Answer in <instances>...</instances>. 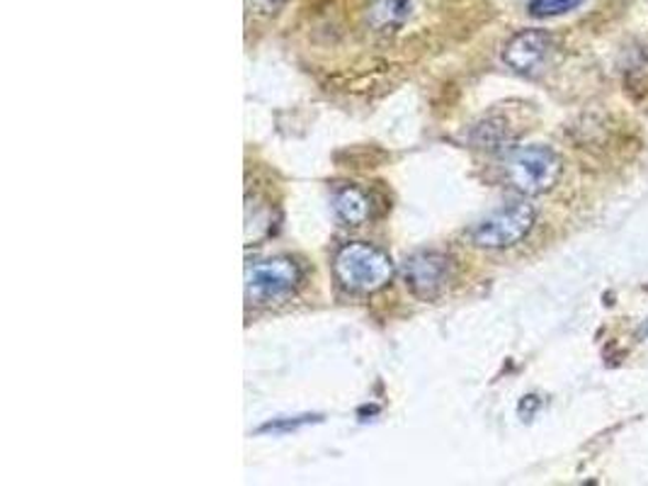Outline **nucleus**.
Segmentation results:
<instances>
[{"mask_svg":"<svg viewBox=\"0 0 648 486\" xmlns=\"http://www.w3.org/2000/svg\"><path fill=\"white\" fill-rule=\"evenodd\" d=\"M338 283L352 295H372L386 287L394 277V263L389 253L372 246V243L354 241L346 243L333 261Z\"/></svg>","mask_w":648,"mask_h":486,"instance_id":"1","label":"nucleus"},{"mask_svg":"<svg viewBox=\"0 0 648 486\" xmlns=\"http://www.w3.org/2000/svg\"><path fill=\"white\" fill-rule=\"evenodd\" d=\"M506 180L522 194H542L556 186L561 176L559 156L549 146H522L503 166Z\"/></svg>","mask_w":648,"mask_h":486,"instance_id":"2","label":"nucleus"},{"mask_svg":"<svg viewBox=\"0 0 648 486\" xmlns=\"http://www.w3.org/2000/svg\"><path fill=\"white\" fill-rule=\"evenodd\" d=\"M534 226V207L528 202H512L481 219L471 229V241L479 249H510L530 234Z\"/></svg>","mask_w":648,"mask_h":486,"instance_id":"3","label":"nucleus"},{"mask_svg":"<svg viewBox=\"0 0 648 486\" xmlns=\"http://www.w3.org/2000/svg\"><path fill=\"white\" fill-rule=\"evenodd\" d=\"M301 283V267L287 255L267 258L248 267L246 297L251 304H275L287 299Z\"/></svg>","mask_w":648,"mask_h":486,"instance_id":"4","label":"nucleus"},{"mask_svg":"<svg viewBox=\"0 0 648 486\" xmlns=\"http://www.w3.org/2000/svg\"><path fill=\"white\" fill-rule=\"evenodd\" d=\"M403 277L411 287L413 295L423 299H431L443 292L449 277V261L443 253L435 251H421L413 253L411 258L403 263Z\"/></svg>","mask_w":648,"mask_h":486,"instance_id":"5","label":"nucleus"},{"mask_svg":"<svg viewBox=\"0 0 648 486\" xmlns=\"http://www.w3.org/2000/svg\"><path fill=\"white\" fill-rule=\"evenodd\" d=\"M552 36L542 30H522L503 49V61L518 73L532 76L540 71L552 54Z\"/></svg>","mask_w":648,"mask_h":486,"instance_id":"6","label":"nucleus"},{"mask_svg":"<svg viewBox=\"0 0 648 486\" xmlns=\"http://www.w3.org/2000/svg\"><path fill=\"white\" fill-rule=\"evenodd\" d=\"M413 10V0H372L370 24L376 32H396L406 24Z\"/></svg>","mask_w":648,"mask_h":486,"instance_id":"7","label":"nucleus"},{"mask_svg":"<svg viewBox=\"0 0 648 486\" xmlns=\"http://www.w3.org/2000/svg\"><path fill=\"white\" fill-rule=\"evenodd\" d=\"M333 210L348 226H360L372 214V200L360 188H342L336 192Z\"/></svg>","mask_w":648,"mask_h":486,"instance_id":"8","label":"nucleus"},{"mask_svg":"<svg viewBox=\"0 0 648 486\" xmlns=\"http://www.w3.org/2000/svg\"><path fill=\"white\" fill-rule=\"evenodd\" d=\"M508 139H510V131L503 119H486L474 129V141L484 146V149H496V146L506 144Z\"/></svg>","mask_w":648,"mask_h":486,"instance_id":"9","label":"nucleus"},{"mask_svg":"<svg viewBox=\"0 0 648 486\" xmlns=\"http://www.w3.org/2000/svg\"><path fill=\"white\" fill-rule=\"evenodd\" d=\"M585 0H530V15L534 18H556L576 10Z\"/></svg>","mask_w":648,"mask_h":486,"instance_id":"10","label":"nucleus"}]
</instances>
